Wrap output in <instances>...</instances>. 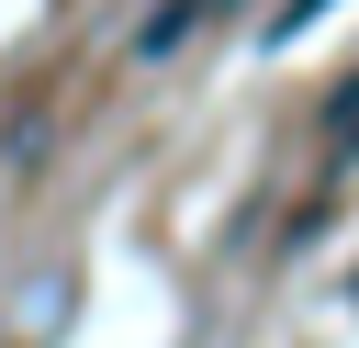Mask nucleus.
<instances>
[{"label":"nucleus","instance_id":"f03ea898","mask_svg":"<svg viewBox=\"0 0 359 348\" xmlns=\"http://www.w3.org/2000/svg\"><path fill=\"white\" fill-rule=\"evenodd\" d=\"M314 11H325V0H292V11H280V22H269V45H292V34H303V22H314Z\"/></svg>","mask_w":359,"mask_h":348},{"label":"nucleus","instance_id":"f257e3e1","mask_svg":"<svg viewBox=\"0 0 359 348\" xmlns=\"http://www.w3.org/2000/svg\"><path fill=\"white\" fill-rule=\"evenodd\" d=\"M191 22H202V0H157V11H146V34H135V56H168V45H191Z\"/></svg>","mask_w":359,"mask_h":348}]
</instances>
